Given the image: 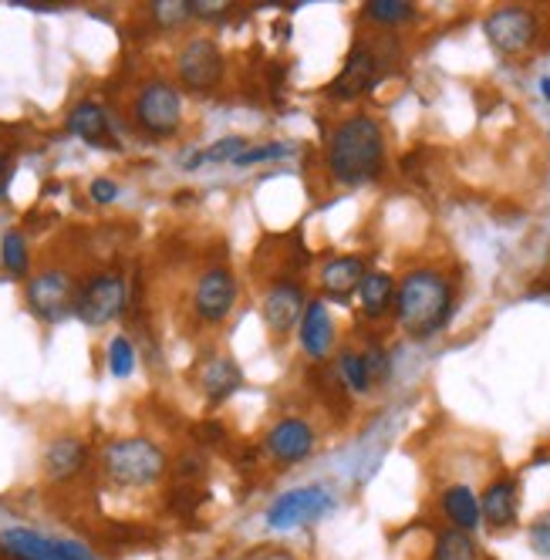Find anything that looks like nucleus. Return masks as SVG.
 <instances>
[{
	"label": "nucleus",
	"mask_w": 550,
	"mask_h": 560,
	"mask_svg": "<svg viewBox=\"0 0 550 560\" xmlns=\"http://www.w3.org/2000/svg\"><path fill=\"white\" fill-rule=\"evenodd\" d=\"M540 95L550 102V74H543V78H540Z\"/></svg>",
	"instance_id": "obj_36"
},
{
	"label": "nucleus",
	"mask_w": 550,
	"mask_h": 560,
	"mask_svg": "<svg viewBox=\"0 0 550 560\" xmlns=\"http://www.w3.org/2000/svg\"><path fill=\"white\" fill-rule=\"evenodd\" d=\"M359 294H362V311H365V317H382V314L391 307V301H396V284H391V277H388V273L375 270V273H365Z\"/></svg>",
	"instance_id": "obj_22"
},
{
	"label": "nucleus",
	"mask_w": 550,
	"mask_h": 560,
	"mask_svg": "<svg viewBox=\"0 0 550 560\" xmlns=\"http://www.w3.org/2000/svg\"><path fill=\"white\" fill-rule=\"evenodd\" d=\"M11 176H14V159L11 155H0V192H8Z\"/></svg>",
	"instance_id": "obj_35"
},
{
	"label": "nucleus",
	"mask_w": 550,
	"mask_h": 560,
	"mask_svg": "<svg viewBox=\"0 0 550 560\" xmlns=\"http://www.w3.org/2000/svg\"><path fill=\"white\" fill-rule=\"evenodd\" d=\"M365 14L378 24H402L416 11H412V4H406V0H372V4H365Z\"/></svg>",
	"instance_id": "obj_28"
},
{
	"label": "nucleus",
	"mask_w": 550,
	"mask_h": 560,
	"mask_svg": "<svg viewBox=\"0 0 550 560\" xmlns=\"http://www.w3.org/2000/svg\"><path fill=\"white\" fill-rule=\"evenodd\" d=\"M241 385H244V372L233 358H213L203 372V392L210 402H223V398H230Z\"/></svg>",
	"instance_id": "obj_21"
},
{
	"label": "nucleus",
	"mask_w": 550,
	"mask_h": 560,
	"mask_svg": "<svg viewBox=\"0 0 550 560\" xmlns=\"http://www.w3.org/2000/svg\"><path fill=\"white\" fill-rule=\"evenodd\" d=\"M288 155H294V145H288V142L247 145V152L233 166H254V163H270V159H288Z\"/></svg>",
	"instance_id": "obj_29"
},
{
	"label": "nucleus",
	"mask_w": 550,
	"mask_h": 560,
	"mask_svg": "<svg viewBox=\"0 0 550 560\" xmlns=\"http://www.w3.org/2000/svg\"><path fill=\"white\" fill-rule=\"evenodd\" d=\"M0 264H4V270L14 273V277H24L27 273L31 257H27V240H24V233H17V230L4 233V240H0Z\"/></svg>",
	"instance_id": "obj_25"
},
{
	"label": "nucleus",
	"mask_w": 550,
	"mask_h": 560,
	"mask_svg": "<svg viewBox=\"0 0 550 560\" xmlns=\"http://www.w3.org/2000/svg\"><path fill=\"white\" fill-rule=\"evenodd\" d=\"M152 14H155V21H163L169 27H176V24L192 18L189 0H183V4H179V0H160V4H152Z\"/></svg>",
	"instance_id": "obj_30"
},
{
	"label": "nucleus",
	"mask_w": 550,
	"mask_h": 560,
	"mask_svg": "<svg viewBox=\"0 0 550 560\" xmlns=\"http://www.w3.org/2000/svg\"><path fill=\"white\" fill-rule=\"evenodd\" d=\"M365 260L362 257H338L331 260L325 270H321V288L328 298L335 301H348L351 294H355L362 288V280H365Z\"/></svg>",
	"instance_id": "obj_18"
},
{
	"label": "nucleus",
	"mask_w": 550,
	"mask_h": 560,
	"mask_svg": "<svg viewBox=\"0 0 550 560\" xmlns=\"http://www.w3.org/2000/svg\"><path fill=\"white\" fill-rule=\"evenodd\" d=\"M166 453L142 435L115 439V443L102 450V469L115 487H152L166 476Z\"/></svg>",
	"instance_id": "obj_3"
},
{
	"label": "nucleus",
	"mask_w": 550,
	"mask_h": 560,
	"mask_svg": "<svg viewBox=\"0 0 550 560\" xmlns=\"http://www.w3.org/2000/svg\"><path fill=\"white\" fill-rule=\"evenodd\" d=\"M385 166V136L375 118L351 115L328 139V170L341 186H365Z\"/></svg>",
	"instance_id": "obj_1"
},
{
	"label": "nucleus",
	"mask_w": 550,
	"mask_h": 560,
	"mask_svg": "<svg viewBox=\"0 0 550 560\" xmlns=\"http://www.w3.org/2000/svg\"><path fill=\"white\" fill-rule=\"evenodd\" d=\"M233 4H226V0H210V4H203V0H189V11L192 18H223Z\"/></svg>",
	"instance_id": "obj_32"
},
{
	"label": "nucleus",
	"mask_w": 550,
	"mask_h": 560,
	"mask_svg": "<svg viewBox=\"0 0 550 560\" xmlns=\"http://www.w3.org/2000/svg\"><path fill=\"white\" fill-rule=\"evenodd\" d=\"M338 372H341V378H344V385H348L351 392H368V388H372V378H368V369H365V358L355 354V351H344V354L338 358Z\"/></svg>",
	"instance_id": "obj_26"
},
{
	"label": "nucleus",
	"mask_w": 550,
	"mask_h": 560,
	"mask_svg": "<svg viewBox=\"0 0 550 560\" xmlns=\"http://www.w3.org/2000/svg\"><path fill=\"white\" fill-rule=\"evenodd\" d=\"M68 132L89 145H108V115L98 102H78L68 115Z\"/></svg>",
	"instance_id": "obj_19"
},
{
	"label": "nucleus",
	"mask_w": 550,
	"mask_h": 560,
	"mask_svg": "<svg viewBox=\"0 0 550 560\" xmlns=\"http://www.w3.org/2000/svg\"><path fill=\"white\" fill-rule=\"evenodd\" d=\"M247 145H250V142L241 139V136H226V139L213 142L210 149L189 155V159H186V170H196L200 163H237V159L247 152Z\"/></svg>",
	"instance_id": "obj_23"
},
{
	"label": "nucleus",
	"mask_w": 550,
	"mask_h": 560,
	"mask_svg": "<svg viewBox=\"0 0 550 560\" xmlns=\"http://www.w3.org/2000/svg\"><path fill=\"white\" fill-rule=\"evenodd\" d=\"M301 348L307 358H325L335 345V325H331V314L325 307V301H307L304 317H301Z\"/></svg>",
	"instance_id": "obj_16"
},
{
	"label": "nucleus",
	"mask_w": 550,
	"mask_h": 560,
	"mask_svg": "<svg viewBox=\"0 0 550 560\" xmlns=\"http://www.w3.org/2000/svg\"><path fill=\"white\" fill-rule=\"evenodd\" d=\"M487 42L500 51V55H520L534 45L537 37V18L524 8H503L493 11L483 24Z\"/></svg>",
	"instance_id": "obj_11"
},
{
	"label": "nucleus",
	"mask_w": 550,
	"mask_h": 560,
	"mask_svg": "<svg viewBox=\"0 0 550 560\" xmlns=\"http://www.w3.org/2000/svg\"><path fill=\"white\" fill-rule=\"evenodd\" d=\"M443 513L449 516V524H453L456 530H463V534L477 530V527L483 524L477 493L469 490V487H463V483H456V487H449V490L443 493Z\"/></svg>",
	"instance_id": "obj_20"
},
{
	"label": "nucleus",
	"mask_w": 550,
	"mask_h": 560,
	"mask_svg": "<svg viewBox=\"0 0 550 560\" xmlns=\"http://www.w3.org/2000/svg\"><path fill=\"white\" fill-rule=\"evenodd\" d=\"M304 291L301 284H294V280H281V284H273L264 298V322L273 335H288L294 325H301L304 317Z\"/></svg>",
	"instance_id": "obj_14"
},
{
	"label": "nucleus",
	"mask_w": 550,
	"mask_h": 560,
	"mask_svg": "<svg viewBox=\"0 0 550 560\" xmlns=\"http://www.w3.org/2000/svg\"><path fill=\"white\" fill-rule=\"evenodd\" d=\"M396 314L399 325L412 338L436 335L453 314V288L436 270H412L402 288L396 291Z\"/></svg>",
	"instance_id": "obj_2"
},
{
	"label": "nucleus",
	"mask_w": 550,
	"mask_h": 560,
	"mask_svg": "<svg viewBox=\"0 0 550 560\" xmlns=\"http://www.w3.org/2000/svg\"><path fill=\"white\" fill-rule=\"evenodd\" d=\"M233 304H237V277L226 267H210L192 291V307L200 314V322L220 325L223 317H230Z\"/></svg>",
	"instance_id": "obj_10"
},
{
	"label": "nucleus",
	"mask_w": 550,
	"mask_h": 560,
	"mask_svg": "<svg viewBox=\"0 0 550 560\" xmlns=\"http://www.w3.org/2000/svg\"><path fill=\"white\" fill-rule=\"evenodd\" d=\"M0 557L8 560H95L89 547L74 540H55L27 527L0 530Z\"/></svg>",
	"instance_id": "obj_5"
},
{
	"label": "nucleus",
	"mask_w": 550,
	"mask_h": 560,
	"mask_svg": "<svg viewBox=\"0 0 550 560\" xmlns=\"http://www.w3.org/2000/svg\"><path fill=\"white\" fill-rule=\"evenodd\" d=\"M126 301H129L126 280L119 273H98L82 288V294L74 298V314L82 317L85 325L98 328V325L115 322V317L126 311Z\"/></svg>",
	"instance_id": "obj_7"
},
{
	"label": "nucleus",
	"mask_w": 550,
	"mask_h": 560,
	"mask_svg": "<svg viewBox=\"0 0 550 560\" xmlns=\"http://www.w3.org/2000/svg\"><path fill=\"white\" fill-rule=\"evenodd\" d=\"M89 466V446L78 435H58L45 453V476L55 483H68Z\"/></svg>",
	"instance_id": "obj_15"
},
{
	"label": "nucleus",
	"mask_w": 550,
	"mask_h": 560,
	"mask_svg": "<svg viewBox=\"0 0 550 560\" xmlns=\"http://www.w3.org/2000/svg\"><path fill=\"white\" fill-rule=\"evenodd\" d=\"M362 358H365V369H368V378H372V382L388 375V358H385L382 348H372V351H365Z\"/></svg>",
	"instance_id": "obj_33"
},
{
	"label": "nucleus",
	"mask_w": 550,
	"mask_h": 560,
	"mask_svg": "<svg viewBox=\"0 0 550 560\" xmlns=\"http://www.w3.org/2000/svg\"><path fill=\"white\" fill-rule=\"evenodd\" d=\"M335 510V497L325 487H297L281 493L267 510L270 530H297L304 524H314Z\"/></svg>",
	"instance_id": "obj_4"
},
{
	"label": "nucleus",
	"mask_w": 550,
	"mask_h": 560,
	"mask_svg": "<svg viewBox=\"0 0 550 560\" xmlns=\"http://www.w3.org/2000/svg\"><path fill=\"white\" fill-rule=\"evenodd\" d=\"M74 280L65 270H45L27 280V307L42 322H61L74 311Z\"/></svg>",
	"instance_id": "obj_9"
},
{
	"label": "nucleus",
	"mask_w": 550,
	"mask_h": 560,
	"mask_svg": "<svg viewBox=\"0 0 550 560\" xmlns=\"http://www.w3.org/2000/svg\"><path fill=\"white\" fill-rule=\"evenodd\" d=\"M108 369H112L115 378H129L136 372V348H132L129 338H122V335L112 338V345H108Z\"/></svg>",
	"instance_id": "obj_27"
},
{
	"label": "nucleus",
	"mask_w": 550,
	"mask_h": 560,
	"mask_svg": "<svg viewBox=\"0 0 550 560\" xmlns=\"http://www.w3.org/2000/svg\"><path fill=\"white\" fill-rule=\"evenodd\" d=\"M432 560H477V544L469 534L463 530H443L436 537V553H432Z\"/></svg>",
	"instance_id": "obj_24"
},
{
	"label": "nucleus",
	"mask_w": 550,
	"mask_h": 560,
	"mask_svg": "<svg viewBox=\"0 0 550 560\" xmlns=\"http://www.w3.org/2000/svg\"><path fill=\"white\" fill-rule=\"evenodd\" d=\"M115 196H119V183H112V179H95L92 183V199H95V203H112Z\"/></svg>",
	"instance_id": "obj_34"
},
{
	"label": "nucleus",
	"mask_w": 550,
	"mask_h": 560,
	"mask_svg": "<svg viewBox=\"0 0 550 560\" xmlns=\"http://www.w3.org/2000/svg\"><path fill=\"white\" fill-rule=\"evenodd\" d=\"M517 510H520V500H517V483L514 479H496V483L487 487L483 500H480V516L493 530H506L517 524Z\"/></svg>",
	"instance_id": "obj_17"
},
{
	"label": "nucleus",
	"mask_w": 550,
	"mask_h": 560,
	"mask_svg": "<svg viewBox=\"0 0 550 560\" xmlns=\"http://www.w3.org/2000/svg\"><path fill=\"white\" fill-rule=\"evenodd\" d=\"M136 122L149 136H173L183 122V95L169 82H149L136 98Z\"/></svg>",
	"instance_id": "obj_6"
},
{
	"label": "nucleus",
	"mask_w": 550,
	"mask_h": 560,
	"mask_svg": "<svg viewBox=\"0 0 550 560\" xmlns=\"http://www.w3.org/2000/svg\"><path fill=\"white\" fill-rule=\"evenodd\" d=\"M223 68H226L223 51L210 37H192L176 58L179 82L192 92H213L223 82Z\"/></svg>",
	"instance_id": "obj_8"
},
{
	"label": "nucleus",
	"mask_w": 550,
	"mask_h": 560,
	"mask_svg": "<svg viewBox=\"0 0 550 560\" xmlns=\"http://www.w3.org/2000/svg\"><path fill=\"white\" fill-rule=\"evenodd\" d=\"M375 82H378V58H375L365 45H359L355 51L348 55V61H344V68L338 71L335 82L328 85V95H331L335 102H355V98H362Z\"/></svg>",
	"instance_id": "obj_12"
},
{
	"label": "nucleus",
	"mask_w": 550,
	"mask_h": 560,
	"mask_svg": "<svg viewBox=\"0 0 550 560\" xmlns=\"http://www.w3.org/2000/svg\"><path fill=\"white\" fill-rule=\"evenodd\" d=\"M264 446H267V453L278 459V463L294 466V463H301V459L311 456V450H314V429L304 419L288 416V419H281L278 425H273L264 435Z\"/></svg>",
	"instance_id": "obj_13"
},
{
	"label": "nucleus",
	"mask_w": 550,
	"mask_h": 560,
	"mask_svg": "<svg viewBox=\"0 0 550 560\" xmlns=\"http://www.w3.org/2000/svg\"><path fill=\"white\" fill-rule=\"evenodd\" d=\"M527 537H530L534 553H540V557H547V560H550V510H547L543 516H537V520H534Z\"/></svg>",
	"instance_id": "obj_31"
}]
</instances>
